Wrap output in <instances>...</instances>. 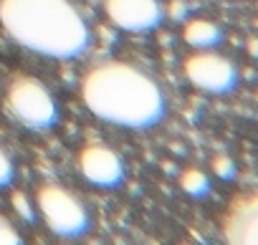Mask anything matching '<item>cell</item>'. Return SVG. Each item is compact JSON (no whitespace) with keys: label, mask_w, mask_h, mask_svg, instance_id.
Masks as SVG:
<instances>
[{"label":"cell","mask_w":258,"mask_h":245,"mask_svg":"<svg viewBox=\"0 0 258 245\" xmlns=\"http://www.w3.org/2000/svg\"><path fill=\"white\" fill-rule=\"evenodd\" d=\"M38 210L46 225L61 237H79L89 227V215L84 205L58 185H46L36 195Z\"/></svg>","instance_id":"obj_4"},{"label":"cell","mask_w":258,"mask_h":245,"mask_svg":"<svg viewBox=\"0 0 258 245\" xmlns=\"http://www.w3.org/2000/svg\"><path fill=\"white\" fill-rule=\"evenodd\" d=\"M0 26L23 48L46 58H79L91 31L71 0H0Z\"/></svg>","instance_id":"obj_2"},{"label":"cell","mask_w":258,"mask_h":245,"mask_svg":"<svg viewBox=\"0 0 258 245\" xmlns=\"http://www.w3.org/2000/svg\"><path fill=\"white\" fill-rule=\"evenodd\" d=\"M109 21L129 33H145L162 23L165 11L160 0H106Z\"/></svg>","instance_id":"obj_7"},{"label":"cell","mask_w":258,"mask_h":245,"mask_svg":"<svg viewBox=\"0 0 258 245\" xmlns=\"http://www.w3.org/2000/svg\"><path fill=\"white\" fill-rule=\"evenodd\" d=\"M81 96L94 116L126 129L160 124L167 109L160 84L142 68L121 61L94 66L84 76Z\"/></svg>","instance_id":"obj_1"},{"label":"cell","mask_w":258,"mask_h":245,"mask_svg":"<svg viewBox=\"0 0 258 245\" xmlns=\"http://www.w3.org/2000/svg\"><path fill=\"white\" fill-rule=\"evenodd\" d=\"M6 104H8L11 116L26 129L43 132L58 121V106L51 91L38 78H31V76L13 78L6 94Z\"/></svg>","instance_id":"obj_3"},{"label":"cell","mask_w":258,"mask_h":245,"mask_svg":"<svg viewBox=\"0 0 258 245\" xmlns=\"http://www.w3.org/2000/svg\"><path fill=\"white\" fill-rule=\"evenodd\" d=\"M79 167H81V175L91 185H99V187H116L124 180V165L119 154L101 144L84 147L79 154Z\"/></svg>","instance_id":"obj_8"},{"label":"cell","mask_w":258,"mask_h":245,"mask_svg":"<svg viewBox=\"0 0 258 245\" xmlns=\"http://www.w3.org/2000/svg\"><path fill=\"white\" fill-rule=\"evenodd\" d=\"M180 187L190 195V197H205L210 192V180L205 177V172L200 170H187L180 177Z\"/></svg>","instance_id":"obj_10"},{"label":"cell","mask_w":258,"mask_h":245,"mask_svg":"<svg viewBox=\"0 0 258 245\" xmlns=\"http://www.w3.org/2000/svg\"><path fill=\"white\" fill-rule=\"evenodd\" d=\"M13 162H11V157H8V152L0 147V187H6V185H11L13 182Z\"/></svg>","instance_id":"obj_12"},{"label":"cell","mask_w":258,"mask_h":245,"mask_svg":"<svg viewBox=\"0 0 258 245\" xmlns=\"http://www.w3.org/2000/svg\"><path fill=\"white\" fill-rule=\"evenodd\" d=\"M248 53H250L253 58H258V38H255V36L248 38Z\"/></svg>","instance_id":"obj_15"},{"label":"cell","mask_w":258,"mask_h":245,"mask_svg":"<svg viewBox=\"0 0 258 245\" xmlns=\"http://www.w3.org/2000/svg\"><path fill=\"white\" fill-rule=\"evenodd\" d=\"M225 245H258V190L238 195L223 212Z\"/></svg>","instance_id":"obj_6"},{"label":"cell","mask_w":258,"mask_h":245,"mask_svg":"<svg viewBox=\"0 0 258 245\" xmlns=\"http://www.w3.org/2000/svg\"><path fill=\"white\" fill-rule=\"evenodd\" d=\"M213 170H215V175L223 177V180H233V175H235V165H233L230 157H218V159L213 162Z\"/></svg>","instance_id":"obj_13"},{"label":"cell","mask_w":258,"mask_h":245,"mask_svg":"<svg viewBox=\"0 0 258 245\" xmlns=\"http://www.w3.org/2000/svg\"><path fill=\"white\" fill-rule=\"evenodd\" d=\"M185 41L192 46V48H198V51H210V48H215L220 41H223V31H220V26L218 23H213V21H205V18H198V21H190L187 26H185Z\"/></svg>","instance_id":"obj_9"},{"label":"cell","mask_w":258,"mask_h":245,"mask_svg":"<svg viewBox=\"0 0 258 245\" xmlns=\"http://www.w3.org/2000/svg\"><path fill=\"white\" fill-rule=\"evenodd\" d=\"M185 76L195 89L205 94H230L240 81L238 66L228 56H220L215 51L192 53L185 61Z\"/></svg>","instance_id":"obj_5"},{"label":"cell","mask_w":258,"mask_h":245,"mask_svg":"<svg viewBox=\"0 0 258 245\" xmlns=\"http://www.w3.org/2000/svg\"><path fill=\"white\" fill-rule=\"evenodd\" d=\"M0 245H23L21 232L13 227V222L6 215H0Z\"/></svg>","instance_id":"obj_11"},{"label":"cell","mask_w":258,"mask_h":245,"mask_svg":"<svg viewBox=\"0 0 258 245\" xmlns=\"http://www.w3.org/2000/svg\"><path fill=\"white\" fill-rule=\"evenodd\" d=\"M13 205H16V210H21L28 220H33V212H31V207H28V202H26V195L16 192V195H13Z\"/></svg>","instance_id":"obj_14"}]
</instances>
